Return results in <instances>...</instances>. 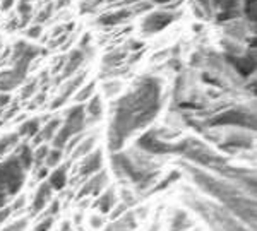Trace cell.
I'll list each match as a JSON object with an SVG mask.
<instances>
[{"instance_id":"cell-22","label":"cell","mask_w":257,"mask_h":231,"mask_svg":"<svg viewBox=\"0 0 257 231\" xmlns=\"http://www.w3.org/2000/svg\"><path fill=\"white\" fill-rule=\"evenodd\" d=\"M62 159V151L60 149H48V154L47 158H45V166L47 168H52V166H57L59 164V161Z\"/></svg>"},{"instance_id":"cell-24","label":"cell","mask_w":257,"mask_h":231,"mask_svg":"<svg viewBox=\"0 0 257 231\" xmlns=\"http://www.w3.org/2000/svg\"><path fill=\"white\" fill-rule=\"evenodd\" d=\"M48 154V147L47 146H41L38 151L33 152V163H45V158H47Z\"/></svg>"},{"instance_id":"cell-18","label":"cell","mask_w":257,"mask_h":231,"mask_svg":"<svg viewBox=\"0 0 257 231\" xmlns=\"http://www.w3.org/2000/svg\"><path fill=\"white\" fill-rule=\"evenodd\" d=\"M19 141V135L18 134H9V135H4L2 139H0V156L6 154L7 151H11L12 147L18 144Z\"/></svg>"},{"instance_id":"cell-35","label":"cell","mask_w":257,"mask_h":231,"mask_svg":"<svg viewBox=\"0 0 257 231\" xmlns=\"http://www.w3.org/2000/svg\"><path fill=\"white\" fill-rule=\"evenodd\" d=\"M155 2H158V4H165V2H170V0H155Z\"/></svg>"},{"instance_id":"cell-10","label":"cell","mask_w":257,"mask_h":231,"mask_svg":"<svg viewBox=\"0 0 257 231\" xmlns=\"http://www.w3.org/2000/svg\"><path fill=\"white\" fill-rule=\"evenodd\" d=\"M106 183V173H99L96 176H93L88 183L84 185V188L81 190V195H91V193H99L103 190V187H105Z\"/></svg>"},{"instance_id":"cell-31","label":"cell","mask_w":257,"mask_h":231,"mask_svg":"<svg viewBox=\"0 0 257 231\" xmlns=\"http://www.w3.org/2000/svg\"><path fill=\"white\" fill-rule=\"evenodd\" d=\"M89 221H91V226H93L94 229H98L99 226H103V219H101V217H99V216H93Z\"/></svg>"},{"instance_id":"cell-26","label":"cell","mask_w":257,"mask_h":231,"mask_svg":"<svg viewBox=\"0 0 257 231\" xmlns=\"http://www.w3.org/2000/svg\"><path fill=\"white\" fill-rule=\"evenodd\" d=\"M26 226H28V219H19V221H16V222H12V224H9L6 229H0V231H24Z\"/></svg>"},{"instance_id":"cell-34","label":"cell","mask_w":257,"mask_h":231,"mask_svg":"<svg viewBox=\"0 0 257 231\" xmlns=\"http://www.w3.org/2000/svg\"><path fill=\"white\" fill-rule=\"evenodd\" d=\"M11 4H12V0H6V2H4V9H7V7H11Z\"/></svg>"},{"instance_id":"cell-20","label":"cell","mask_w":257,"mask_h":231,"mask_svg":"<svg viewBox=\"0 0 257 231\" xmlns=\"http://www.w3.org/2000/svg\"><path fill=\"white\" fill-rule=\"evenodd\" d=\"M88 115L93 120H96V118H99L101 117V111H103V108H101V101H99V98L98 96H94L93 100L89 101V105H88Z\"/></svg>"},{"instance_id":"cell-30","label":"cell","mask_w":257,"mask_h":231,"mask_svg":"<svg viewBox=\"0 0 257 231\" xmlns=\"http://www.w3.org/2000/svg\"><path fill=\"white\" fill-rule=\"evenodd\" d=\"M59 209H60L59 200H53V202H52V205H50L48 211H47V216H53V217H55V216H57V212H59Z\"/></svg>"},{"instance_id":"cell-13","label":"cell","mask_w":257,"mask_h":231,"mask_svg":"<svg viewBox=\"0 0 257 231\" xmlns=\"http://www.w3.org/2000/svg\"><path fill=\"white\" fill-rule=\"evenodd\" d=\"M115 202H117V200H115V192H113V188H110V190H106L101 197H99L96 205H98V209L103 214H106V212H110L111 209H113Z\"/></svg>"},{"instance_id":"cell-25","label":"cell","mask_w":257,"mask_h":231,"mask_svg":"<svg viewBox=\"0 0 257 231\" xmlns=\"http://www.w3.org/2000/svg\"><path fill=\"white\" fill-rule=\"evenodd\" d=\"M53 219H55L53 216H45V217H43V221L38 222V226H36V229H35V231H48L50 228H52Z\"/></svg>"},{"instance_id":"cell-12","label":"cell","mask_w":257,"mask_h":231,"mask_svg":"<svg viewBox=\"0 0 257 231\" xmlns=\"http://www.w3.org/2000/svg\"><path fill=\"white\" fill-rule=\"evenodd\" d=\"M136 217L134 214H125L123 217H120L117 222H113L111 226H108L106 231H132V228H136Z\"/></svg>"},{"instance_id":"cell-2","label":"cell","mask_w":257,"mask_h":231,"mask_svg":"<svg viewBox=\"0 0 257 231\" xmlns=\"http://www.w3.org/2000/svg\"><path fill=\"white\" fill-rule=\"evenodd\" d=\"M194 178L206 192L213 193L216 199H219L225 205H228L231 212L240 217L243 222H247L248 229H255V202L252 199H243L235 188L226 187L225 183L209 178L204 173L194 171Z\"/></svg>"},{"instance_id":"cell-15","label":"cell","mask_w":257,"mask_h":231,"mask_svg":"<svg viewBox=\"0 0 257 231\" xmlns=\"http://www.w3.org/2000/svg\"><path fill=\"white\" fill-rule=\"evenodd\" d=\"M16 158L19 159V163L23 164L24 170H30L31 164H33V151L30 146H26V144H23V146L19 147L18 154H16Z\"/></svg>"},{"instance_id":"cell-16","label":"cell","mask_w":257,"mask_h":231,"mask_svg":"<svg viewBox=\"0 0 257 231\" xmlns=\"http://www.w3.org/2000/svg\"><path fill=\"white\" fill-rule=\"evenodd\" d=\"M59 127H60V120H59V118H55V120L50 122L48 125L40 132L38 142H40V141H48V139H53V137H55V134L59 132Z\"/></svg>"},{"instance_id":"cell-8","label":"cell","mask_w":257,"mask_h":231,"mask_svg":"<svg viewBox=\"0 0 257 231\" xmlns=\"http://www.w3.org/2000/svg\"><path fill=\"white\" fill-rule=\"evenodd\" d=\"M99 170H101V152L94 151L93 154H89L88 158H86L84 164H82V168H81V175L89 176V175L98 173Z\"/></svg>"},{"instance_id":"cell-33","label":"cell","mask_w":257,"mask_h":231,"mask_svg":"<svg viewBox=\"0 0 257 231\" xmlns=\"http://www.w3.org/2000/svg\"><path fill=\"white\" fill-rule=\"evenodd\" d=\"M40 35V28H33L30 31V36H38Z\"/></svg>"},{"instance_id":"cell-11","label":"cell","mask_w":257,"mask_h":231,"mask_svg":"<svg viewBox=\"0 0 257 231\" xmlns=\"http://www.w3.org/2000/svg\"><path fill=\"white\" fill-rule=\"evenodd\" d=\"M47 183L50 185L52 190H62V188L65 187V183H67V168L65 166L57 168V170L50 175Z\"/></svg>"},{"instance_id":"cell-28","label":"cell","mask_w":257,"mask_h":231,"mask_svg":"<svg viewBox=\"0 0 257 231\" xmlns=\"http://www.w3.org/2000/svg\"><path fill=\"white\" fill-rule=\"evenodd\" d=\"M93 89H94V86H93V84L86 86V88L82 89L79 94H77V100H79V101H84V100H88V98L91 96V93H93Z\"/></svg>"},{"instance_id":"cell-21","label":"cell","mask_w":257,"mask_h":231,"mask_svg":"<svg viewBox=\"0 0 257 231\" xmlns=\"http://www.w3.org/2000/svg\"><path fill=\"white\" fill-rule=\"evenodd\" d=\"M81 62H82V53L81 52H74L72 57H70V60H69V64H67V67H65L64 76H70V74H72L77 67H79Z\"/></svg>"},{"instance_id":"cell-14","label":"cell","mask_w":257,"mask_h":231,"mask_svg":"<svg viewBox=\"0 0 257 231\" xmlns=\"http://www.w3.org/2000/svg\"><path fill=\"white\" fill-rule=\"evenodd\" d=\"M38 132H40V120L38 118H33V120H28L21 125L18 135H23V137H35Z\"/></svg>"},{"instance_id":"cell-27","label":"cell","mask_w":257,"mask_h":231,"mask_svg":"<svg viewBox=\"0 0 257 231\" xmlns=\"http://www.w3.org/2000/svg\"><path fill=\"white\" fill-rule=\"evenodd\" d=\"M14 212V209L11 205H6V207H0V226H4V222L11 217V214Z\"/></svg>"},{"instance_id":"cell-32","label":"cell","mask_w":257,"mask_h":231,"mask_svg":"<svg viewBox=\"0 0 257 231\" xmlns=\"http://www.w3.org/2000/svg\"><path fill=\"white\" fill-rule=\"evenodd\" d=\"M60 231H72V224L69 221H64L62 222V229Z\"/></svg>"},{"instance_id":"cell-7","label":"cell","mask_w":257,"mask_h":231,"mask_svg":"<svg viewBox=\"0 0 257 231\" xmlns=\"http://www.w3.org/2000/svg\"><path fill=\"white\" fill-rule=\"evenodd\" d=\"M173 21V14H168V12H156V14L148 16V19L143 23V28L148 33H155L163 30L165 26H168Z\"/></svg>"},{"instance_id":"cell-3","label":"cell","mask_w":257,"mask_h":231,"mask_svg":"<svg viewBox=\"0 0 257 231\" xmlns=\"http://www.w3.org/2000/svg\"><path fill=\"white\" fill-rule=\"evenodd\" d=\"M26 178V170L16 156L0 163V207H6L7 200L21 190Z\"/></svg>"},{"instance_id":"cell-23","label":"cell","mask_w":257,"mask_h":231,"mask_svg":"<svg viewBox=\"0 0 257 231\" xmlns=\"http://www.w3.org/2000/svg\"><path fill=\"white\" fill-rule=\"evenodd\" d=\"M127 14H128L127 11H120V12H115V14H108V16H105V18H101V23L103 24H115V23H118V21L125 19Z\"/></svg>"},{"instance_id":"cell-6","label":"cell","mask_w":257,"mask_h":231,"mask_svg":"<svg viewBox=\"0 0 257 231\" xmlns=\"http://www.w3.org/2000/svg\"><path fill=\"white\" fill-rule=\"evenodd\" d=\"M50 197H52V188H50V185L45 181V183H41L38 187V190H36L35 197H33V204H31V216H35V214H38L43 211L45 207L50 204Z\"/></svg>"},{"instance_id":"cell-17","label":"cell","mask_w":257,"mask_h":231,"mask_svg":"<svg viewBox=\"0 0 257 231\" xmlns=\"http://www.w3.org/2000/svg\"><path fill=\"white\" fill-rule=\"evenodd\" d=\"M187 226H190V221L187 219V214L177 211L175 216H173V222L170 226V231H182L185 229Z\"/></svg>"},{"instance_id":"cell-4","label":"cell","mask_w":257,"mask_h":231,"mask_svg":"<svg viewBox=\"0 0 257 231\" xmlns=\"http://www.w3.org/2000/svg\"><path fill=\"white\" fill-rule=\"evenodd\" d=\"M190 205H192L197 212H201L202 217H204L216 231H252V229L240 228V224L233 217L228 216V214H225L223 211H219L218 207H213V205L204 200H199V204L190 202Z\"/></svg>"},{"instance_id":"cell-19","label":"cell","mask_w":257,"mask_h":231,"mask_svg":"<svg viewBox=\"0 0 257 231\" xmlns=\"http://www.w3.org/2000/svg\"><path fill=\"white\" fill-rule=\"evenodd\" d=\"M81 81H82V77H77L76 81H72V82H70V84L67 86V88L64 89V93H62L60 96L57 98V100H55V103H53V108H57V106H60L62 103H65V100H67V98L70 96V94H72V91L76 89L77 86L81 84Z\"/></svg>"},{"instance_id":"cell-1","label":"cell","mask_w":257,"mask_h":231,"mask_svg":"<svg viewBox=\"0 0 257 231\" xmlns=\"http://www.w3.org/2000/svg\"><path fill=\"white\" fill-rule=\"evenodd\" d=\"M160 110V86L156 81L146 79L134 93L127 94L118 103L113 127L110 134L111 149H118L134 130L151 122Z\"/></svg>"},{"instance_id":"cell-29","label":"cell","mask_w":257,"mask_h":231,"mask_svg":"<svg viewBox=\"0 0 257 231\" xmlns=\"http://www.w3.org/2000/svg\"><path fill=\"white\" fill-rule=\"evenodd\" d=\"M93 139H89V141H86L84 144H82V146L79 147V149H77V152H76V156H81V154H86V152L88 151H91V146H93Z\"/></svg>"},{"instance_id":"cell-5","label":"cell","mask_w":257,"mask_h":231,"mask_svg":"<svg viewBox=\"0 0 257 231\" xmlns=\"http://www.w3.org/2000/svg\"><path fill=\"white\" fill-rule=\"evenodd\" d=\"M82 127H84V108L82 106H76V108H72L67 113L65 122L62 123L59 132L53 137V147L55 149H62L74 135L79 134Z\"/></svg>"},{"instance_id":"cell-9","label":"cell","mask_w":257,"mask_h":231,"mask_svg":"<svg viewBox=\"0 0 257 231\" xmlns=\"http://www.w3.org/2000/svg\"><path fill=\"white\" fill-rule=\"evenodd\" d=\"M242 120H252L250 115H245V113H240V111H228V113H223L219 115L218 118H214L213 125H230V123H242Z\"/></svg>"}]
</instances>
